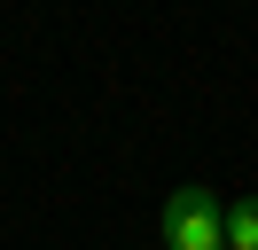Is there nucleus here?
<instances>
[{"label":"nucleus","instance_id":"obj_1","mask_svg":"<svg viewBox=\"0 0 258 250\" xmlns=\"http://www.w3.org/2000/svg\"><path fill=\"white\" fill-rule=\"evenodd\" d=\"M157 227H164V250H227V203L211 188H172Z\"/></svg>","mask_w":258,"mask_h":250},{"label":"nucleus","instance_id":"obj_2","mask_svg":"<svg viewBox=\"0 0 258 250\" xmlns=\"http://www.w3.org/2000/svg\"><path fill=\"white\" fill-rule=\"evenodd\" d=\"M227 250H258V196L227 203Z\"/></svg>","mask_w":258,"mask_h":250}]
</instances>
